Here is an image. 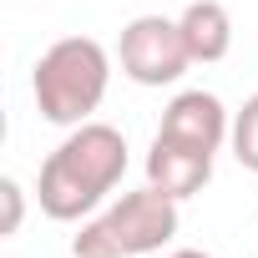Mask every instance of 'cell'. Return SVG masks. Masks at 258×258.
<instances>
[{
	"label": "cell",
	"instance_id": "cell-1",
	"mask_svg": "<svg viewBox=\"0 0 258 258\" xmlns=\"http://www.w3.org/2000/svg\"><path fill=\"white\" fill-rule=\"evenodd\" d=\"M126 172V137L106 121H81L76 132L41 162V213L56 223H76L86 218Z\"/></svg>",
	"mask_w": 258,
	"mask_h": 258
},
{
	"label": "cell",
	"instance_id": "cell-4",
	"mask_svg": "<svg viewBox=\"0 0 258 258\" xmlns=\"http://www.w3.org/2000/svg\"><path fill=\"white\" fill-rule=\"evenodd\" d=\"M116 61H121V76H132L137 86H172L192 66V51H187L177 21H167V16H137V21L121 26Z\"/></svg>",
	"mask_w": 258,
	"mask_h": 258
},
{
	"label": "cell",
	"instance_id": "cell-2",
	"mask_svg": "<svg viewBox=\"0 0 258 258\" xmlns=\"http://www.w3.org/2000/svg\"><path fill=\"white\" fill-rule=\"evenodd\" d=\"M106 81H111V56L101 51V41H91V36H66V41H56V46L36 61L31 91H36V106H41L46 121H56V126H81V121H91V111L101 106Z\"/></svg>",
	"mask_w": 258,
	"mask_h": 258
},
{
	"label": "cell",
	"instance_id": "cell-9",
	"mask_svg": "<svg viewBox=\"0 0 258 258\" xmlns=\"http://www.w3.org/2000/svg\"><path fill=\"white\" fill-rule=\"evenodd\" d=\"M0 198H6V233H16L21 228V182L6 177V182H0Z\"/></svg>",
	"mask_w": 258,
	"mask_h": 258
},
{
	"label": "cell",
	"instance_id": "cell-10",
	"mask_svg": "<svg viewBox=\"0 0 258 258\" xmlns=\"http://www.w3.org/2000/svg\"><path fill=\"white\" fill-rule=\"evenodd\" d=\"M172 258H213V253H203V248H177Z\"/></svg>",
	"mask_w": 258,
	"mask_h": 258
},
{
	"label": "cell",
	"instance_id": "cell-6",
	"mask_svg": "<svg viewBox=\"0 0 258 258\" xmlns=\"http://www.w3.org/2000/svg\"><path fill=\"white\" fill-rule=\"evenodd\" d=\"M213 177V152H192L182 142H167V137H152V152H147V182L162 187L167 198H192L203 192Z\"/></svg>",
	"mask_w": 258,
	"mask_h": 258
},
{
	"label": "cell",
	"instance_id": "cell-8",
	"mask_svg": "<svg viewBox=\"0 0 258 258\" xmlns=\"http://www.w3.org/2000/svg\"><path fill=\"white\" fill-rule=\"evenodd\" d=\"M233 157L248 167V172H258V91L243 101V111L233 116Z\"/></svg>",
	"mask_w": 258,
	"mask_h": 258
},
{
	"label": "cell",
	"instance_id": "cell-7",
	"mask_svg": "<svg viewBox=\"0 0 258 258\" xmlns=\"http://www.w3.org/2000/svg\"><path fill=\"white\" fill-rule=\"evenodd\" d=\"M177 26H182V41H187L192 61H203V66L223 61L233 51V16H228L223 0H192V6L177 16Z\"/></svg>",
	"mask_w": 258,
	"mask_h": 258
},
{
	"label": "cell",
	"instance_id": "cell-5",
	"mask_svg": "<svg viewBox=\"0 0 258 258\" xmlns=\"http://www.w3.org/2000/svg\"><path fill=\"white\" fill-rule=\"evenodd\" d=\"M157 137L182 142L192 152H218L233 137V126H228V111H223V101L213 91H177L167 101V111H162Z\"/></svg>",
	"mask_w": 258,
	"mask_h": 258
},
{
	"label": "cell",
	"instance_id": "cell-3",
	"mask_svg": "<svg viewBox=\"0 0 258 258\" xmlns=\"http://www.w3.org/2000/svg\"><path fill=\"white\" fill-rule=\"evenodd\" d=\"M172 238H177V198H167L162 187L147 182L142 192H121L116 208L91 218L76 233L71 253L76 258H142Z\"/></svg>",
	"mask_w": 258,
	"mask_h": 258
}]
</instances>
